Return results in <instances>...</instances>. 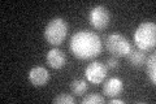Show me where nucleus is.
<instances>
[{
	"label": "nucleus",
	"instance_id": "nucleus-1",
	"mask_svg": "<svg viewBox=\"0 0 156 104\" xmlns=\"http://www.w3.org/2000/svg\"><path fill=\"white\" fill-rule=\"evenodd\" d=\"M101 41L98 34L81 30L70 38L69 49L72 55L80 60H89L99 56L101 53Z\"/></svg>",
	"mask_w": 156,
	"mask_h": 104
},
{
	"label": "nucleus",
	"instance_id": "nucleus-2",
	"mask_svg": "<svg viewBox=\"0 0 156 104\" xmlns=\"http://www.w3.org/2000/svg\"><path fill=\"white\" fill-rule=\"evenodd\" d=\"M135 46L140 51H150L156 44V25L155 22H142L134 33Z\"/></svg>",
	"mask_w": 156,
	"mask_h": 104
},
{
	"label": "nucleus",
	"instance_id": "nucleus-3",
	"mask_svg": "<svg viewBox=\"0 0 156 104\" xmlns=\"http://www.w3.org/2000/svg\"><path fill=\"white\" fill-rule=\"evenodd\" d=\"M69 25L65 20L56 17L47 23L44 29V39L51 46H60L68 37Z\"/></svg>",
	"mask_w": 156,
	"mask_h": 104
},
{
	"label": "nucleus",
	"instance_id": "nucleus-4",
	"mask_svg": "<svg viewBox=\"0 0 156 104\" xmlns=\"http://www.w3.org/2000/svg\"><path fill=\"white\" fill-rule=\"evenodd\" d=\"M105 47L115 57H125L133 49L130 42L121 34H111L105 39Z\"/></svg>",
	"mask_w": 156,
	"mask_h": 104
},
{
	"label": "nucleus",
	"instance_id": "nucleus-5",
	"mask_svg": "<svg viewBox=\"0 0 156 104\" xmlns=\"http://www.w3.org/2000/svg\"><path fill=\"white\" fill-rule=\"evenodd\" d=\"M89 22L95 30H104L111 22V13L104 5H95L89 12Z\"/></svg>",
	"mask_w": 156,
	"mask_h": 104
},
{
	"label": "nucleus",
	"instance_id": "nucleus-6",
	"mask_svg": "<svg viewBox=\"0 0 156 104\" xmlns=\"http://www.w3.org/2000/svg\"><path fill=\"white\" fill-rule=\"evenodd\" d=\"M107 70H108V69H107V66L103 63L92 61L85 69V77L92 85H99V83H101L105 80Z\"/></svg>",
	"mask_w": 156,
	"mask_h": 104
},
{
	"label": "nucleus",
	"instance_id": "nucleus-7",
	"mask_svg": "<svg viewBox=\"0 0 156 104\" xmlns=\"http://www.w3.org/2000/svg\"><path fill=\"white\" fill-rule=\"evenodd\" d=\"M29 81L33 86L42 87L50 81V73L43 66H34L29 72Z\"/></svg>",
	"mask_w": 156,
	"mask_h": 104
},
{
	"label": "nucleus",
	"instance_id": "nucleus-8",
	"mask_svg": "<svg viewBox=\"0 0 156 104\" xmlns=\"http://www.w3.org/2000/svg\"><path fill=\"white\" fill-rule=\"evenodd\" d=\"M122 91H124V82L120 78H116V77L109 78L103 85V94L105 96L116 98V96H120Z\"/></svg>",
	"mask_w": 156,
	"mask_h": 104
},
{
	"label": "nucleus",
	"instance_id": "nucleus-9",
	"mask_svg": "<svg viewBox=\"0 0 156 104\" xmlns=\"http://www.w3.org/2000/svg\"><path fill=\"white\" fill-rule=\"evenodd\" d=\"M46 61L48 65H50V68H52V69H61L65 65L66 57H65V53L62 52L61 49L52 48L47 52Z\"/></svg>",
	"mask_w": 156,
	"mask_h": 104
},
{
	"label": "nucleus",
	"instance_id": "nucleus-10",
	"mask_svg": "<svg viewBox=\"0 0 156 104\" xmlns=\"http://www.w3.org/2000/svg\"><path fill=\"white\" fill-rule=\"evenodd\" d=\"M125 57H126V60H128V63L134 68L143 66L146 60H147L144 51H140V49H131Z\"/></svg>",
	"mask_w": 156,
	"mask_h": 104
},
{
	"label": "nucleus",
	"instance_id": "nucleus-11",
	"mask_svg": "<svg viewBox=\"0 0 156 104\" xmlns=\"http://www.w3.org/2000/svg\"><path fill=\"white\" fill-rule=\"evenodd\" d=\"M146 72H147L148 80L152 85L156 83V55H151L147 60H146Z\"/></svg>",
	"mask_w": 156,
	"mask_h": 104
},
{
	"label": "nucleus",
	"instance_id": "nucleus-12",
	"mask_svg": "<svg viewBox=\"0 0 156 104\" xmlns=\"http://www.w3.org/2000/svg\"><path fill=\"white\" fill-rule=\"evenodd\" d=\"M70 90L77 96H82L87 91V83L83 80H73L70 83Z\"/></svg>",
	"mask_w": 156,
	"mask_h": 104
},
{
	"label": "nucleus",
	"instance_id": "nucleus-13",
	"mask_svg": "<svg viewBox=\"0 0 156 104\" xmlns=\"http://www.w3.org/2000/svg\"><path fill=\"white\" fill-rule=\"evenodd\" d=\"M104 98L99 94H90L82 99V104H103Z\"/></svg>",
	"mask_w": 156,
	"mask_h": 104
},
{
	"label": "nucleus",
	"instance_id": "nucleus-14",
	"mask_svg": "<svg viewBox=\"0 0 156 104\" xmlns=\"http://www.w3.org/2000/svg\"><path fill=\"white\" fill-rule=\"evenodd\" d=\"M52 102L55 104H73L76 100H74V98H73L72 95H69V94L61 92L60 95H57L56 98H53Z\"/></svg>",
	"mask_w": 156,
	"mask_h": 104
},
{
	"label": "nucleus",
	"instance_id": "nucleus-15",
	"mask_svg": "<svg viewBox=\"0 0 156 104\" xmlns=\"http://www.w3.org/2000/svg\"><path fill=\"white\" fill-rule=\"evenodd\" d=\"M107 64H105V66H107V69H109V70H115V69H117L119 68V65H120V63H119V60H117V57H109L108 60L105 61Z\"/></svg>",
	"mask_w": 156,
	"mask_h": 104
},
{
	"label": "nucleus",
	"instance_id": "nucleus-16",
	"mask_svg": "<svg viewBox=\"0 0 156 104\" xmlns=\"http://www.w3.org/2000/svg\"><path fill=\"white\" fill-rule=\"evenodd\" d=\"M125 102L122 100V99H119V98H117V99H111V100H109V104H124Z\"/></svg>",
	"mask_w": 156,
	"mask_h": 104
}]
</instances>
